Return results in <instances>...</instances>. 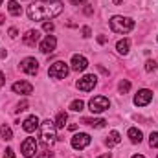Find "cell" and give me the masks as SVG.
Here are the masks:
<instances>
[{"mask_svg": "<svg viewBox=\"0 0 158 158\" xmlns=\"http://www.w3.org/2000/svg\"><path fill=\"white\" fill-rule=\"evenodd\" d=\"M90 142H92V138L86 132H79V134H76L72 138V147L74 149H85V147L90 145Z\"/></svg>", "mask_w": 158, "mask_h": 158, "instance_id": "cell-8", "label": "cell"}, {"mask_svg": "<svg viewBox=\"0 0 158 158\" xmlns=\"http://www.w3.org/2000/svg\"><path fill=\"white\" fill-rule=\"evenodd\" d=\"M83 107H85V103H83L81 99H76V101H72V105H70V109H72L74 112H79V110H83Z\"/></svg>", "mask_w": 158, "mask_h": 158, "instance_id": "cell-23", "label": "cell"}, {"mask_svg": "<svg viewBox=\"0 0 158 158\" xmlns=\"http://www.w3.org/2000/svg\"><path fill=\"white\" fill-rule=\"evenodd\" d=\"M22 40H24L26 46H35V44H39V40H40V33L37 30H30V31H26V35L22 37Z\"/></svg>", "mask_w": 158, "mask_h": 158, "instance_id": "cell-13", "label": "cell"}, {"mask_svg": "<svg viewBox=\"0 0 158 158\" xmlns=\"http://www.w3.org/2000/svg\"><path fill=\"white\" fill-rule=\"evenodd\" d=\"M37 158H53V155H52V153H50V151L46 149V151H42V153H40V155H39Z\"/></svg>", "mask_w": 158, "mask_h": 158, "instance_id": "cell-30", "label": "cell"}, {"mask_svg": "<svg viewBox=\"0 0 158 158\" xmlns=\"http://www.w3.org/2000/svg\"><path fill=\"white\" fill-rule=\"evenodd\" d=\"M149 145L151 147H158V132H151V136H149Z\"/></svg>", "mask_w": 158, "mask_h": 158, "instance_id": "cell-24", "label": "cell"}, {"mask_svg": "<svg viewBox=\"0 0 158 158\" xmlns=\"http://www.w3.org/2000/svg\"><path fill=\"white\" fill-rule=\"evenodd\" d=\"M98 42H99V44H105V42H107V37H103V35H99V37H98Z\"/></svg>", "mask_w": 158, "mask_h": 158, "instance_id": "cell-34", "label": "cell"}, {"mask_svg": "<svg viewBox=\"0 0 158 158\" xmlns=\"http://www.w3.org/2000/svg\"><path fill=\"white\" fill-rule=\"evenodd\" d=\"M55 46H57V39H55L53 35H48L46 39L40 40V44H39V48H40L42 53H52V52L55 50Z\"/></svg>", "mask_w": 158, "mask_h": 158, "instance_id": "cell-11", "label": "cell"}, {"mask_svg": "<svg viewBox=\"0 0 158 158\" xmlns=\"http://www.w3.org/2000/svg\"><path fill=\"white\" fill-rule=\"evenodd\" d=\"M4 158H15V151H13L11 147H7V149H6V155H4Z\"/></svg>", "mask_w": 158, "mask_h": 158, "instance_id": "cell-29", "label": "cell"}, {"mask_svg": "<svg viewBox=\"0 0 158 158\" xmlns=\"http://www.w3.org/2000/svg\"><path fill=\"white\" fill-rule=\"evenodd\" d=\"M0 132H2V127H0Z\"/></svg>", "mask_w": 158, "mask_h": 158, "instance_id": "cell-42", "label": "cell"}, {"mask_svg": "<svg viewBox=\"0 0 158 158\" xmlns=\"http://www.w3.org/2000/svg\"><path fill=\"white\" fill-rule=\"evenodd\" d=\"M151 99H153V92L147 90V88H142V90H138V94L134 96V105H136V107H145V105L151 103Z\"/></svg>", "mask_w": 158, "mask_h": 158, "instance_id": "cell-6", "label": "cell"}, {"mask_svg": "<svg viewBox=\"0 0 158 158\" xmlns=\"http://www.w3.org/2000/svg\"><path fill=\"white\" fill-rule=\"evenodd\" d=\"M66 119H68L66 112H59L53 123H55V127H57V129H64V125H66Z\"/></svg>", "mask_w": 158, "mask_h": 158, "instance_id": "cell-21", "label": "cell"}, {"mask_svg": "<svg viewBox=\"0 0 158 158\" xmlns=\"http://www.w3.org/2000/svg\"><path fill=\"white\" fill-rule=\"evenodd\" d=\"M81 123H85V125H92V127H96V129H101V127H105V119H90V118H83L81 119Z\"/></svg>", "mask_w": 158, "mask_h": 158, "instance_id": "cell-18", "label": "cell"}, {"mask_svg": "<svg viewBox=\"0 0 158 158\" xmlns=\"http://www.w3.org/2000/svg\"><path fill=\"white\" fill-rule=\"evenodd\" d=\"M20 151H22L24 158L33 156V155L37 153V142H35V138H26V140L22 142V145H20Z\"/></svg>", "mask_w": 158, "mask_h": 158, "instance_id": "cell-7", "label": "cell"}, {"mask_svg": "<svg viewBox=\"0 0 158 158\" xmlns=\"http://www.w3.org/2000/svg\"><path fill=\"white\" fill-rule=\"evenodd\" d=\"M129 46H131V42L127 39H123L116 44V50H118V53H121V55H127L129 53Z\"/></svg>", "mask_w": 158, "mask_h": 158, "instance_id": "cell-19", "label": "cell"}, {"mask_svg": "<svg viewBox=\"0 0 158 158\" xmlns=\"http://www.w3.org/2000/svg\"><path fill=\"white\" fill-rule=\"evenodd\" d=\"M9 37H11V39H15V37H17V30H15V28H11V30H9Z\"/></svg>", "mask_w": 158, "mask_h": 158, "instance_id": "cell-33", "label": "cell"}, {"mask_svg": "<svg viewBox=\"0 0 158 158\" xmlns=\"http://www.w3.org/2000/svg\"><path fill=\"white\" fill-rule=\"evenodd\" d=\"M88 107H90V110L94 114H99V112H103V110H107L110 107V101L105 96H96V98H92L88 101Z\"/></svg>", "mask_w": 158, "mask_h": 158, "instance_id": "cell-5", "label": "cell"}, {"mask_svg": "<svg viewBox=\"0 0 158 158\" xmlns=\"http://www.w3.org/2000/svg\"><path fill=\"white\" fill-rule=\"evenodd\" d=\"M20 70L22 72H26V74H37L39 72V63H37V59H33V57H26L22 63H20Z\"/></svg>", "mask_w": 158, "mask_h": 158, "instance_id": "cell-9", "label": "cell"}, {"mask_svg": "<svg viewBox=\"0 0 158 158\" xmlns=\"http://www.w3.org/2000/svg\"><path fill=\"white\" fill-rule=\"evenodd\" d=\"M4 83H6V77H4V74H2V72H0V88H2V86H4Z\"/></svg>", "mask_w": 158, "mask_h": 158, "instance_id": "cell-35", "label": "cell"}, {"mask_svg": "<svg viewBox=\"0 0 158 158\" xmlns=\"http://www.w3.org/2000/svg\"><path fill=\"white\" fill-rule=\"evenodd\" d=\"M119 142H121V138H119V132H118V131H112V132L107 136V140H105L107 147H114V145H118Z\"/></svg>", "mask_w": 158, "mask_h": 158, "instance_id": "cell-16", "label": "cell"}, {"mask_svg": "<svg viewBox=\"0 0 158 158\" xmlns=\"http://www.w3.org/2000/svg\"><path fill=\"white\" fill-rule=\"evenodd\" d=\"M68 72H70V68H68V64L64 61H57L48 68V76L53 79H64L68 76Z\"/></svg>", "mask_w": 158, "mask_h": 158, "instance_id": "cell-4", "label": "cell"}, {"mask_svg": "<svg viewBox=\"0 0 158 158\" xmlns=\"http://www.w3.org/2000/svg\"><path fill=\"white\" fill-rule=\"evenodd\" d=\"M99 158H112V155H110V153H105V155H101Z\"/></svg>", "mask_w": 158, "mask_h": 158, "instance_id": "cell-38", "label": "cell"}, {"mask_svg": "<svg viewBox=\"0 0 158 158\" xmlns=\"http://www.w3.org/2000/svg\"><path fill=\"white\" fill-rule=\"evenodd\" d=\"M26 107H28V101H22V103H19V107L15 109L17 112H22V110H26Z\"/></svg>", "mask_w": 158, "mask_h": 158, "instance_id": "cell-28", "label": "cell"}, {"mask_svg": "<svg viewBox=\"0 0 158 158\" xmlns=\"http://www.w3.org/2000/svg\"><path fill=\"white\" fill-rule=\"evenodd\" d=\"M118 88H119V92H121V94H127V92L131 90V83H129L127 79H123V81H119Z\"/></svg>", "mask_w": 158, "mask_h": 158, "instance_id": "cell-22", "label": "cell"}, {"mask_svg": "<svg viewBox=\"0 0 158 158\" xmlns=\"http://www.w3.org/2000/svg\"><path fill=\"white\" fill-rule=\"evenodd\" d=\"M90 33H92V31H90V28H88V26H85V28H83V37H90Z\"/></svg>", "mask_w": 158, "mask_h": 158, "instance_id": "cell-31", "label": "cell"}, {"mask_svg": "<svg viewBox=\"0 0 158 158\" xmlns=\"http://www.w3.org/2000/svg\"><path fill=\"white\" fill-rule=\"evenodd\" d=\"M86 66H88L86 57H83V55H74V57H72V70L83 72V70H86Z\"/></svg>", "mask_w": 158, "mask_h": 158, "instance_id": "cell-14", "label": "cell"}, {"mask_svg": "<svg viewBox=\"0 0 158 158\" xmlns=\"http://www.w3.org/2000/svg\"><path fill=\"white\" fill-rule=\"evenodd\" d=\"M57 127H55V123L53 121H50V119H44L42 123H40V142L44 143V145H52L55 140H57Z\"/></svg>", "mask_w": 158, "mask_h": 158, "instance_id": "cell-2", "label": "cell"}, {"mask_svg": "<svg viewBox=\"0 0 158 158\" xmlns=\"http://www.w3.org/2000/svg\"><path fill=\"white\" fill-rule=\"evenodd\" d=\"M7 9H9V13H11L13 17H19V15L22 13V7H20V6H19V2H15V0L7 4Z\"/></svg>", "mask_w": 158, "mask_h": 158, "instance_id": "cell-20", "label": "cell"}, {"mask_svg": "<svg viewBox=\"0 0 158 158\" xmlns=\"http://www.w3.org/2000/svg\"><path fill=\"white\" fill-rule=\"evenodd\" d=\"M63 11L61 0H35L31 6H28V17L30 20H48Z\"/></svg>", "mask_w": 158, "mask_h": 158, "instance_id": "cell-1", "label": "cell"}, {"mask_svg": "<svg viewBox=\"0 0 158 158\" xmlns=\"http://www.w3.org/2000/svg\"><path fill=\"white\" fill-rule=\"evenodd\" d=\"M127 134H129V138H131V142H132V143H140V142H142V131H140V129L131 127Z\"/></svg>", "mask_w": 158, "mask_h": 158, "instance_id": "cell-17", "label": "cell"}, {"mask_svg": "<svg viewBox=\"0 0 158 158\" xmlns=\"http://www.w3.org/2000/svg\"><path fill=\"white\" fill-rule=\"evenodd\" d=\"M2 22H4V15L0 13V24H2Z\"/></svg>", "mask_w": 158, "mask_h": 158, "instance_id": "cell-40", "label": "cell"}, {"mask_svg": "<svg viewBox=\"0 0 158 158\" xmlns=\"http://www.w3.org/2000/svg\"><path fill=\"white\" fill-rule=\"evenodd\" d=\"M53 28H55V26H53L52 22H44V24H42V30H44V31H48V33H52V31H53Z\"/></svg>", "mask_w": 158, "mask_h": 158, "instance_id": "cell-27", "label": "cell"}, {"mask_svg": "<svg viewBox=\"0 0 158 158\" xmlns=\"http://www.w3.org/2000/svg\"><path fill=\"white\" fill-rule=\"evenodd\" d=\"M132 158H145V156H142V155H134Z\"/></svg>", "mask_w": 158, "mask_h": 158, "instance_id": "cell-41", "label": "cell"}, {"mask_svg": "<svg viewBox=\"0 0 158 158\" xmlns=\"http://www.w3.org/2000/svg\"><path fill=\"white\" fill-rule=\"evenodd\" d=\"M132 28H134V20L129 19V17H119V15H116V17L110 19V30L114 33H129Z\"/></svg>", "mask_w": 158, "mask_h": 158, "instance_id": "cell-3", "label": "cell"}, {"mask_svg": "<svg viewBox=\"0 0 158 158\" xmlns=\"http://www.w3.org/2000/svg\"><path fill=\"white\" fill-rule=\"evenodd\" d=\"M2 138H4V140H11V138H13V132H11L9 127H2Z\"/></svg>", "mask_w": 158, "mask_h": 158, "instance_id": "cell-25", "label": "cell"}, {"mask_svg": "<svg viewBox=\"0 0 158 158\" xmlns=\"http://www.w3.org/2000/svg\"><path fill=\"white\" fill-rule=\"evenodd\" d=\"M96 79H98V77H96L94 74H88V76L81 77V79L77 81V88H79V90H83V92H88V90H92V88L96 86V83H98Z\"/></svg>", "mask_w": 158, "mask_h": 158, "instance_id": "cell-10", "label": "cell"}, {"mask_svg": "<svg viewBox=\"0 0 158 158\" xmlns=\"http://www.w3.org/2000/svg\"><path fill=\"white\" fill-rule=\"evenodd\" d=\"M112 2H114V4H116V6H119V4H121V2H123V0H112Z\"/></svg>", "mask_w": 158, "mask_h": 158, "instance_id": "cell-39", "label": "cell"}, {"mask_svg": "<svg viewBox=\"0 0 158 158\" xmlns=\"http://www.w3.org/2000/svg\"><path fill=\"white\" fill-rule=\"evenodd\" d=\"M6 55H7V53H6V50H0V59H4Z\"/></svg>", "mask_w": 158, "mask_h": 158, "instance_id": "cell-37", "label": "cell"}, {"mask_svg": "<svg viewBox=\"0 0 158 158\" xmlns=\"http://www.w3.org/2000/svg\"><path fill=\"white\" fill-rule=\"evenodd\" d=\"M72 4L74 6H83V4H86V0H72Z\"/></svg>", "mask_w": 158, "mask_h": 158, "instance_id": "cell-32", "label": "cell"}, {"mask_svg": "<svg viewBox=\"0 0 158 158\" xmlns=\"http://www.w3.org/2000/svg\"><path fill=\"white\" fill-rule=\"evenodd\" d=\"M153 70H156V63L149 59V61L145 63V72H153Z\"/></svg>", "mask_w": 158, "mask_h": 158, "instance_id": "cell-26", "label": "cell"}, {"mask_svg": "<svg viewBox=\"0 0 158 158\" xmlns=\"http://www.w3.org/2000/svg\"><path fill=\"white\" fill-rule=\"evenodd\" d=\"M0 4H2V0H0Z\"/></svg>", "mask_w": 158, "mask_h": 158, "instance_id": "cell-43", "label": "cell"}, {"mask_svg": "<svg viewBox=\"0 0 158 158\" xmlns=\"http://www.w3.org/2000/svg\"><path fill=\"white\" fill-rule=\"evenodd\" d=\"M13 92H17V94H31L33 85L26 83V81H17V83H13Z\"/></svg>", "mask_w": 158, "mask_h": 158, "instance_id": "cell-12", "label": "cell"}, {"mask_svg": "<svg viewBox=\"0 0 158 158\" xmlns=\"http://www.w3.org/2000/svg\"><path fill=\"white\" fill-rule=\"evenodd\" d=\"M85 13H86V15H92V7H90V6H88V7H85Z\"/></svg>", "mask_w": 158, "mask_h": 158, "instance_id": "cell-36", "label": "cell"}, {"mask_svg": "<svg viewBox=\"0 0 158 158\" xmlns=\"http://www.w3.org/2000/svg\"><path fill=\"white\" fill-rule=\"evenodd\" d=\"M39 125H40V123H39V118H37V116H30V118L24 119V123H22V129H24L26 132H33V131H35Z\"/></svg>", "mask_w": 158, "mask_h": 158, "instance_id": "cell-15", "label": "cell"}]
</instances>
